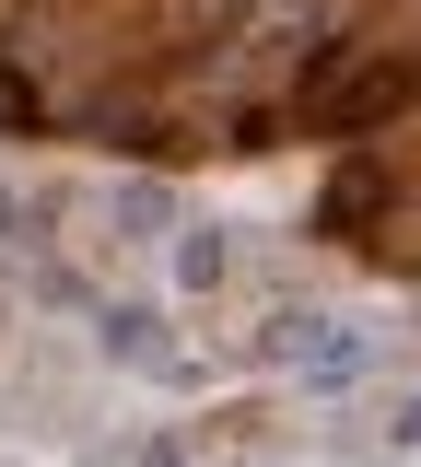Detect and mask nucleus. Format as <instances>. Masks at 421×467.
<instances>
[{
  "instance_id": "nucleus-3",
  "label": "nucleus",
  "mask_w": 421,
  "mask_h": 467,
  "mask_svg": "<svg viewBox=\"0 0 421 467\" xmlns=\"http://www.w3.org/2000/svg\"><path fill=\"white\" fill-rule=\"evenodd\" d=\"M106 350H118V362H164V316H141V304H106Z\"/></svg>"
},
{
  "instance_id": "nucleus-4",
  "label": "nucleus",
  "mask_w": 421,
  "mask_h": 467,
  "mask_svg": "<svg viewBox=\"0 0 421 467\" xmlns=\"http://www.w3.org/2000/svg\"><path fill=\"white\" fill-rule=\"evenodd\" d=\"M0 223H12V187H0Z\"/></svg>"
},
{
  "instance_id": "nucleus-1",
  "label": "nucleus",
  "mask_w": 421,
  "mask_h": 467,
  "mask_svg": "<svg viewBox=\"0 0 421 467\" xmlns=\"http://www.w3.org/2000/svg\"><path fill=\"white\" fill-rule=\"evenodd\" d=\"M258 350H269V362H293V374H316V386H352L363 362H374V339L340 327V316H269Z\"/></svg>"
},
{
  "instance_id": "nucleus-2",
  "label": "nucleus",
  "mask_w": 421,
  "mask_h": 467,
  "mask_svg": "<svg viewBox=\"0 0 421 467\" xmlns=\"http://www.w3.org/2000/svg\"><path fill=\"white\" fill-rule=\"evenodd\" d=\"M223 269H235V245L199 223V234H176V292H223Z\"/></svg>"
}]
</instances>
